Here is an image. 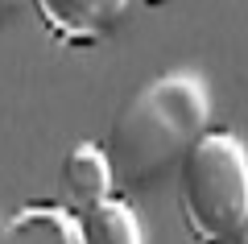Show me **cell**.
Here are the masks:
<instances>
[{
	"label": "cell",
	"instance_id": "5",
	"mask_svg": "<svg viewBox=\"0 0 248 244\" xmlns=\"http://www.w3.org/2000/svg\"><path fill=\"white\" fill-rule=\"evenodd\" d=\"M0 244H83L75 215L62 207H21L9 224H0Z\"/></svg>",
	"mask_w": 248,
	"mask_h": 244
},
{
	"label": "cell",
	"instance_id": "4",
	"mask_svg": "<svg viewBox=\"0 0 248 244\" xmlns=\"http://www.w3.org/2000/svg\"><path fill=\"white\" fill-rule=\"evenodd\" d=\"M58 191H62V211L66 215H83V211L99 207L104 199H112L116 178H112L104 145L79 141V145L66 149L62 170H58Z\"/></svg>",
	"mask_w": 248,
	"mask_h": 244
},
{
	"label": "cell",
	"instance_id": "2",
	"mask_svg": "<svg viewBox=\"0 0 248 244\" xmlns=\"http://www.w3.org/2000/svg\"><path fill=\"white\" fill-rule=\"evenodd\" d=\"M178 207L199 244H232L248 228V145L232 132H211L178 162Z\"/></svg>",
	"mask_w": 248,
	"mask_h": 244
},
{
	"label": "cell",
	"instance_id": "8",
	"mask_svg": "<svg viewBox=\"0 0 248 244\" xmlns=\"http://www.w3.org/2000/svg\"><path fill=\"white\" fill-rule=\"evenodd\" d=\"M232 244H248V228H244V232H240V236H236V240H232Z\"/></svg>",
	"mask_w": 248,
	"mask_h": 244
},
{
	"label": "cell",
	"instance_id": "7",
	"mask_svg": "<svg viewBox=\"0 0 248 244\" xmlns=\"http://www.w3.org/2000/svg\"><path fill=\"white\" fill-rule=\"evenodd\" d=\"M13 9H17V4H4V0H0V21H4V17H13Z\"/></svg>",
	"mask_w": 248,
	"mask_h": 244
},
{
	"label": "cell",
	"instance_id": "1",
	"mask_svg": "<svg viewBox=\"0 0 248 244\" xmlns=\"http://www.w3.org/2000/svg\"><path fill=\"white\" fill-rule=\"evenodd\" d=\"M211 91L190 70L149 79L124 99L108 132V166L120 191H149L157 178L178 170L190 145L207 132Z\"/></svg>",
	"mask_w": 248,
	"mask_h": 244
},
{
	"label": "cell",
	"instance_id": "6",
	"mask_svg": "<svg viewBox=\"0 0 248 244\" xmlns=\"http://www.w3.org/2000/svg\"><path fill=\"white\" fill-rule=\"evenodd\" d=\"M75 224H79V240L83 244H145L137 211L124 199H116V195L104 199L99 207L75 215Z\"/></svg>",
	"mask_w": 248,
	"mask_h": 244
},
{
	"label": "cell",
	"instance_id": "3",
	"mask_svg": "<svg viewBox=\"0 0 248 244\" xmlns=\"http://www.w3.org/2000/svg\"><path fill=\"white\" fill-rule=\"evenodd\" d=\"M33 9L58 42L91 46L116 33L124 25V17L133 13V4L128 0H37Z\"/></svg>",
	"mask_w": 248,
	"mask_h": 244
}]
</instances>
